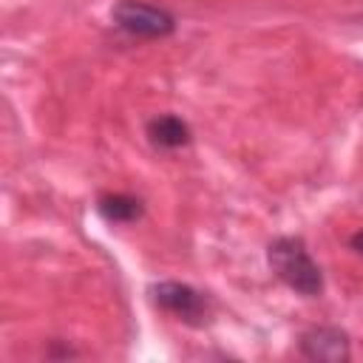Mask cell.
<instances>
[{
    "label": "cell",
    "instance_id": "3957f363",
    "mask_svg": "<svg viewBox=\"0 0 363 363\" xmlns=\"http://www.w3.org/2000/svg\"><path fill=\"white\" fill-rule=\"evenodd\" d=\"M150 295L156 301V306H162L164 312L176 315L179 320L190 323V326H201L204 318H207V303L204 298L187 286V284H179V281H162V284H153L150 286Z\"/></svg>",
    "mask_w": 363,
    "mask_h": 363
},
{
    "label": "cell",
    "instance_id": "5b68a950",
    "mask_svg": "<svg viewBox=\"0 0 363 363\" xmlns=\"http://www.w3.org/2000/svg\"><path fill=\"white\" fill-rule=\"evenodd\" d=\"M147 136H150V142L156 147L176 150V147H182V145L190 142V128L179 116L164 113V116H156V119L147 122Z\"/></svg>",
    "mask_w": 363,
    "mask_h": 363
},
{
    "label": "cell",
    "instance_id": "7a4b0ae2",
    "mask_svg": "<svg viewBox=\"0 0 363 363\" xmlns=\"http://www.w3.org/2000/svg\"><path fill=\"white\" fill-rule=\"evenodd\" d=\"M113 20L119 28H125L128 34L136 37H167L176 28V20L147 3H136V0H125L113 9Z\"/></svg>",
    "mask_w": 363,
    "mask_h": 363
},
{
    "label": "cell",
    "instance_id": "8992f818",
    "mask_svg": "<svg viewBox=\"0 0 363 363\" xmlns=\"http://www.w3.org/2000/svg\"><path fill=\"white\" fill-rule=\"evenodd\" d=\"M99 213L105 221H113V224H130L142 216V201L136 196H128V193H108L99 199Z\"/></svg>",
    "mask_w": 363,
    "mask_h": 363
},
{
    "label": "cell",
    "instance_id": "6da1fadb",
    "mask_svg": "<svg viewBox=\"0 0 363 363\" xmlns=\"http://www.w3.org/2000/svg\"><path fill=\"white\" fill-rule=\"evenodd\" d=\"M267 261H269V269L298 295H306V298L320 295L323 289L320 267L312 261L301 238H275L267 250Z\"/></svg>",
    "mask_w": 363,
    "mask_h": 363
},
{
    "label": "cell",
    "instance_id": "277c9868",
    "mask_svg": "<svg viewBox=\"0 0 363 363\" xmlns=\"http://www.w3.org/2000/svg\"><path fill=\"white\" fill-rule=\"evenodd\" d=\"M301 352L309 360H323V363H340L349 357V340L340 329L335 326H315L301 335Z\"/></svg>",
    "mask_w": 363,
    "mask_h": 363
},
{
    "label": "cell",
    "instance_id": "52a82bcc",
    "mask_svg": "<svg viewBox=\"0 0 363 363\" xmlns=\"http://www.w3.org/2000/svg\"><path fill=\"white\" fill-rule=\"evenodd\" d=\"M352 250H354V252H357V255L363 258V230L352 235Z\"/></svg>",
    "mask_w": 363,
    "mask_h": 363
}]
</instances>
